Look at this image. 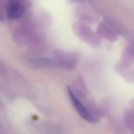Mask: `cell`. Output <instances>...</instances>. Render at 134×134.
<instances>
[{"instance_id":"7a4b0ae2","label":"cell","mask_w":134,"mask_h":134,"mask_svg":"<svg viewBox=\"0 0 134 134\" xmlns=\"http://www.w3.org/2000/svg\"><path fill=\"white\" fill-rule=\"evenodd\" d=\"M24 13V7L18 0H12L7 7L8 17L12 19L21 18Z\"/></svg>"},{"instance_id":"6da1fadb","label":"cell","mask_w":134,"mask_h":134,"mask_svg":"<svg viewBox=\"0 0 134 134\" xmlns=\"http://www.w3.org/2000/svg\"><path fill=\"white\" fill-rule=\"evenodd\" d=\"M68 94L71 102L79 115L84 120L90 122H96L97 119L88 110V109L77 98L70 86L68 87Z\"/></svg>"}]
</instances>
